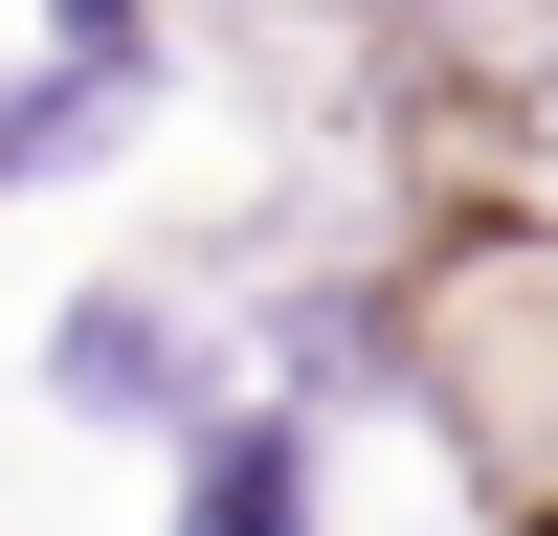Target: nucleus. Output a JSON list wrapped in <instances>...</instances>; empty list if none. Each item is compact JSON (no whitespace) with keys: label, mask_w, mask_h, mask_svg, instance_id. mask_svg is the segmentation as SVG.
Masks as SVG:
<instances>
[{"label":"nucleus","mask_w":558,"mask_h":536,"mask_svg":"<svg viewBox=\"0 0 558 536\" xmlns=\"http://www.w3.org/2000/svg\"><path fill=\"white\" fill-rule=\"evenodd\" d=\"M402 425L447 447L492 536H558V202L402 223Z\"/></svg>","instance_id":"obj_1"},{"label":"nucleus","mask_w":558,"mask_h":536,"mask_svg":"<svg viewBox=\"0 0 558 536\" xmlns=\"http://www.w3.org/2000/svg\"><path fill=\"white\" fill-rule=\"evenodd\" d=\"M45 402L112 447H179L202 402H246V357H223V291L202 268H89L68 313H45Z\"/></svg>","instance_id":"obj_2"},{"label":"nucleus","mask_w":558,"mask_h":536,"mask_svg":"<svg viewBox=\"0 0 558 536\" xmlns=\"http://www.w3.org/2000/svg\"><path fill=\"white\" fill-rule=\"evenodd\" d=\"M313 514H336V447L291 402H202L179 425V536H313Z\"/></svg>","instance_id":"obj_3"},{"label":"nucleus","mask_w":558,"mask_h":536,"mask_svg":"<svg viewBox=\"0 0 558 536\" xmlns=\"http://www.w3.org/2000/svg\"><path fill=\"white\" fill-rule=\"evenodd\" d=\"M157 0H45V68H89V89H157Z\"/></svg>","instance_id":"obj_4"}]
</instances>
